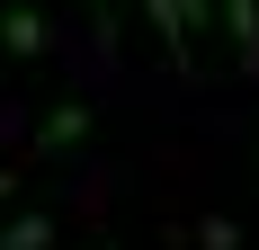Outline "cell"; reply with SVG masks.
<instances>
[{"instance_id":"cell-1","label":"cell","mask_w":259,"mask_h":250,"mask_svg":"<svg viewBox=\"0 0 259 250\" xmlns=\"http://www.w3.org/2000/svg\"><path fill=\"white\" fill-rule=\"evenodd\" d=\"M214 27L233 36V63L259 72V0H214Z\"/></svg>"},{"instance_id":"cell-2","label":"cell","mask_w":259,"mask_h":250,"mask_svg":"<svg viewBox=\"0 0 259 250\" xmlns=\"http://www.w3.org/2000/svg\"><path fill=\"white\" fill-rule=\"evenodd\" d=\"M0 45H9V54H45V45H54L45 9H27V0H18V9H0Z\"/></svg>"},{"instance_id":"cell-3","label":"cell","mask_w":259,"mask_h":250,"mask_svg":"<svg viewBox=\"0 0 259 250\" xmlns=\"http://www.w3.org/2000/svg\"><path fill=\"white\" fill-rule=\"evenodd\" d=\"M72 143H90V107H80V99H63L45 125H36V152H72Z\"/></svg>"},{"instance_id":"cell-4","label":"cell","mask_w":259,"mask_h":250,"mask_svg":"<svg viewBox=\"0 0 259 250\" xmlns=\"http://www.w3.org/2000/svg\"><path fill=\"white\" fill-rule=\"evenodd\" d=\"M143 18H152V36H161V54H170L179 72H197V45H188V27H179V9H170V0H143Z\"/></svg>"},{"instance_id":"cell-5","label":"cell","mask_w":259,"mask_h":250,"mask_svg":"<svg viewBox=\"0 0 259 250\" xmlns=\"http://www.w3.org/2000/svg\"><path fill=\"white\" fill-rule=\"evenodd\" d=\"M0 250H54V215H18L0 232Z\"/></svg>"},{"instance_id":"cell-6","label":"cell","mask_w":259,"mask_h":250,"mask_svg":"<svg viewBox=\"0 0 259 250\" xmlns=\"http://www.w3.org/2000/svg\"><path fill=\"white\" fill-rule=\"evenodd\" d=\"M80 9H90V27H99V45L116 54V36H125V9H116V0H80Z\"/></svg>"},{"instance_id":"cell-7","label":"cell","mask_w":259,"mask_h":250,"mask_svg":"<svg viewBox=\"0 0 259 250\" xmlns=\"http://www.w3.org/2000/svg\"><path fill=\"white\" fill-rule=\"evenodd\" d=\"M170 9H179V27H188V45H206V36H214V0H170Z\"/></svg>"},{"instance_id":"cell-8","label":"cell","mask_w":259,"mask_h":250,"mask_svg":"<svg viewBox=\"0 0 259 250\" xmlns=\"http://www.w3.org/2000/svg\"><path fill=\"white\" fill-rule=\"evenodd\" d=\"M197 250H241V224H224V215H206V224H197Z\"/></svg>"},{"instance_id":"cell-9","label":"cell","mask_w":259,"mask_h":250,"mask_svg":"<svg viewBox=\"0 0 259 250\" xmlns=\"http://www.w3.org/2000/svg\"><path fill=\"white\" fill-rule=\"evenodd\" d=\"M99 250H116V241H99Z\"/></svg>"}]
</instances>
